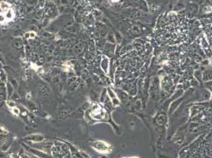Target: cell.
<instances>
[{
    "label": "cell",
    "mask_w": 212,
    "mask_h": 158,
    "mask_svg": "<svg viewBox=\"0 0 212 158\" xmlns=\"http://www.w3.org/2000/svg\"><path fill=\"white\" fill-rule=\"evenodd\" d=\"M100 143H98L97 145H95V148L96 150L100 153H108L109 152V150L110 149L107 146L108 145L104 143L103 142H99Z\"/></svg>",
    "instance_id": "1"
}]
</instances>
